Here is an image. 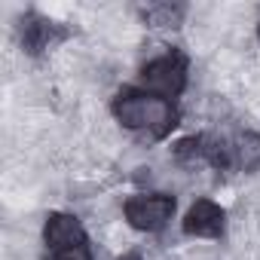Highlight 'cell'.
Masks as SVG:
<instances>
[{"instance_id": "cell-1", "label": "cell", "mask_w": 260, "mask_h": 260, "mask_svg": "<svg viewBox=\"0 0 260 260\" xmlns=\"http://www.w3.org/2000/svg\"><path fill=\"white\" fill-rule=\"evenodd\" d=\"M119 125L132 132H147L150 138H166L178 125V110L169 98L144 92V89H122L110 104Z\"/></svg>"}, {"instance_id": "cell-2", "label": "cell", "mask_w": 260, "mask_h": 260, "mask_svg": "<svg viewBox=\"0 0 260 260\" xmlns=\"http://www.w3.org/2000/svg\"><path fill=\"white\" fill-rule=\"evenodd\" d=\"M187 71H190L187 55H181V52L172 49V52H166V55H159V58H153V61L144 64L141 83H144L153 95L178 98V95L187 89Z\"/></svg>"}, {"instance_id": "cell-3", "label": "cell", "mask_w": 260, "mask_h": 260, "mask_svg": "<svg viewBox=\"0 0 260 260\" xmlns=\"http://www.w3.org/2000/svg\"><path fill=\"white\" fill-rule=\"evenodd\" d=\"M122 214H125L128 226H135L141 233H159L175 214V196H169V193L128 196L125 205H122Z\"/></svg>"}, {"instance_id": "cell-4", "label": "cell", "mask_w": 260, "mask_h": 260, "mask_svg": "<svg viewBox=\"0 0 260 260\" xmlns=\"http://www.w3.org/2000/svg\"><path fill=\"white\" fill-rule=\"evenodd\" d=\"M68 28L40 16V13H25L19 19V43L28 55H43L46 49H52L55 43L68 40Z\"/></svg>"}, {"instance_id": "cell-5", "label": "cell", "mask_w": 260, "mask_h": 260, "mask_svg": "<svg viewBox=\"0 0 260 260\" xmlns=\"http://www.w3.org/2000/svg\"><path fill=\"white\" fill-rule=\"evenodd\" d=\"M181 230L184 236H193V239H220L226 233V211L211 199H196L184 214Z\"/></svg>"}, {"instance_id": "cell-6", "label": "cell", "mask_w": 260, "mask_h": 260, "mask_svg": "<svg viewBox=\"0 0 260 260\" xmlns=\"http://www.w3.org/2000/svg\"><path fill=\"white\" fill-rule=\"evenodd\" d=\"M43 242L46 248L55 254V251H68V248H80V245H89V236L80 223V217L74 214H64V211H52L43 223Z\"/></svg>"}, {"instance_id": "cell-7", "label": "cell", "mask_w": 260, "mask_h": 260, "mask_svg": "<svg viewBox=\"0 0 260 260\" xmlns=\"http://www.w3.org/2000/svg\"><path fill=\"white\" fill-rule=\"evenodd\" d=\"M233 159H236V169H242L245 175H254L260 169V135L239 132L233 141Z\"/></svg>"}, {"instance_id": "cell-8", "label": "cell", "mask_w": 260, "mask_h": 260, "mask_svg": "<svg viewBox=\"0 0 260 260\" xmlns=\"http://www.w3.org/2000/svg\"><path fill=\"white\" fill-rule=\"evenodd\" d=\"M187 10L181 4H150L141 10V19L150 25V28H178L184 22Z\"/></svg>"}, {"instance_id": "cell-9", "label": "cell", "mask_w": 260, "mask_h": 260, "mask_svg": "<svg viewBox=\"0 0 260 260\" xmlns=\"http://www.w3.org/2000/svg\"><path fill=\"white\" fill-rule=\"evenodd\" d=\"M205 162L214 166V169H220V172L233 169L236 166V159H233V141L205 135Z\"/></svg>"}, {"instance_id": "cell-10", "label": "cell", "mask_w": 260, "mask_h": 260, "mask_svg": "<svg viewBox=\"0 0 260 260\" xmlns=\"http://www.w3.org/2000/svg\"><path fill=\"white\" fill-rule=\"evenodd\" d=\"M172 153L181 159V162H196V159H205V135H190V138H181Z\"/></svg>"}, {"instance_id": "cell-11", "label": "cell", "mask_w": 260, "mask_h": 260, "mask_svg": "<svg viewBox=\"0 0 260 260\" xmlns=\"http://www.w3.org/2000/svg\"><path fill=\"white\" fill-rule=\"evenodd\" d=\"M52 260H92V251L89 245H80V248H68V251H55Z\"/></svg>"}, {"instance_id": "cell-12", "label": "cell", "mask_w": 260, "mask_h": 260, "mask_svg": "<svg viewBox=\"0 0 260 260\" xmlns=\"http://www.w3.org/2000/svg\"><path fill=\"white\" fill-rule=\"evenodd\" d=\"M116 260H144V257H141L138 251H125V254H122V257H116Z\"/></svg>"}, {"instance_id": "cell-13", "label": "cell", "mask_w": 260, "mask_h": 260, "mask_svg": "<svg viewBox=\"0 0 260 260\" xmlns=\"http://www.w3.org/2000/svg\"><path fill=\"white\" fill-rule=\"evenodd\" d=\"M257 37H260V25H257Z\"/></svg>"}]
</instances>
